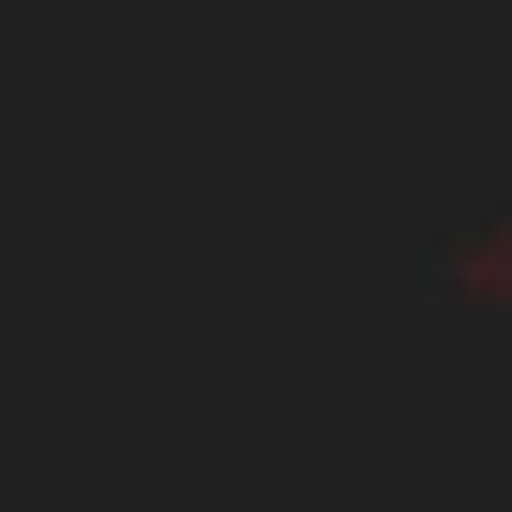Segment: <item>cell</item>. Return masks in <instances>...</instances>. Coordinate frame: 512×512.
<instances>
[{"mask_svg":"<svg viewBox=\"0 0 512 512\" xmlns=\"http://www.w3.org/2000/svg\"><path fill=\"white\" fill-rule=\"evenodd\" d=\"M435 295H466V311H497V326H512V218L435 233Z\"/></svg>","mask_w":512,"mask_h":512,"instance_id":"6da1fadb","label":"cell"}]
</instances>
